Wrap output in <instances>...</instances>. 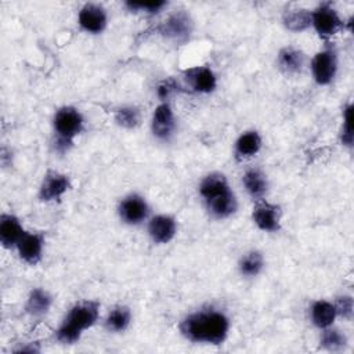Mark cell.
I'll return each instance as SVG.
<instances>
[{
  "label": "cell",
  "instance_id": "cell-1",
  "mask_svg": "<svg viewBox=\"0 0 354 354\" xmlns=\"http://www.w3.org/2000/svg\"><path fill=\"white\" fill-rule=\"evenodd\" d=\"M228 329L227 315L213 308L192 313L180 324L181 335L195 343L221 344L227 339Z\"/></svg>",
  "mask_w": 354,
  "mask_h": 354
},
{
  "label": "cell",
  "instance_id": "cell-2",
  "mask_svg": "<svg viewBox=\"0 0 354 354\" xmlns=\"http://www.w3.org/2000/svg\"><path fill=\"white\" fill-rule=\"evenodd\" d=\"M199 194L209 213L216 218H227L236 212L238 202L228 181L221 173L207 174L199 185Z\"/></svg>",
  "mask_w": 354,
  "mask_h": 354
},
{
  "label": "cell",
  "instance_id": "cell-3",
  "mask_svg": "<svg viewBox=\"0 0 354 354\" xmlns=\"http://www.w3.org/2000/svg\"><path fill=\"white\" fill-rule=\"evenodd\" d=\"M100 304L93 300L80 301L75 304L66 314L64 322L57 329V340L62 344H73L82 336V333L91 328L98 319Z\"/></svg>",
  "mask_w": 354,
  "mask_h": 354
},
{
  "label": "cell",
  "instance_id": "cell-4",
  "mask_svg": "<svg viewBox=\"0 0 354 354\" xmlns=\"http://www.w3.org/2000/svg\"><path fill=\"white\" fill-rule=\"evenodd\" d=\"M83 116L79 109L73 106H62L54 115V130L57 133L55 149L61 153L66 152L72 144L73 138L79 136L83 130Z\"/></svg>",
  "mask_w": 354,
  "mask_h": 354
},
{
  "label": "cell",
  "instance_id": "cell-5",
  "mask_svg": "<svg viewBox=\"0 0 354 354\" xmlns=\"http://www.w3.org/2000/svg\"><path fill=\"white\" fill-rule=\"evenodd\" d=\"M311 25L319 37L329 39L343 26V21L330 3H322L311 11Z\"/></svg>",
  "mask_w": 354,
  "mask_h": 354
},
{
  "label": "cell",
  "instance_id": "cell-6",
  "mask_svg": "<svg viewBox=\"0 0 354 354\" xmlns=\"http://www.w3.org/2000/svg\"><path fill=\"white\" fill-rule=\"evenodd\" d=\"M337 71V57L332 48H325L318 51L311 61L313 77L318 84H329Z\"/></svg>",
  "mask_w": 354,
  "mask_h": 354
},
{
  "label": "cell",
  "instance_id": "cell-7",
  "mask_svg": "<svg viewBox=\"0 0 354 354\" xmlns=\"http://www.w3.org/2000/svg\"><path fill=\"white\" fill-rule=\"evenodd\" d=\"M159 32L176 43H185L192 32L191 17L185 11H177L159 26Z\"/></svg>",
  "mask_w": 354,
  "mask_h": 354
},
{
  "label": "cell",
  "instance_id": "cell-8",
  "mask_svg": "<svg viewBox=\"0 0 354 354\" xmlns=\"http://www.w3.org/2000/svg\"><path fill=\"white\" fill-rule=\"evenodd\" d=\"M254 224L266 232H275L281 228V209L278 205L260 199L252 212Z\"/></svg>",
  "mask_w": 354,
  "mask_h": 354
},
{
  "label": "cell",
  "instance_id": "cell-9",
  "mask_svg": "<svg viewBox=\"0 0 354 354\" xmlns=\"http://www.w3.org/2000/svg\"><path fill=\"white\" fill-rule=\"evenodd\" d=\"M69 188H71V181L68 176L50 170L43 177V181L39 188V198L43 202L58 201Z\"/></svg>",
  "mask_w": 354,
  "mask_h": 354
},
{
  "label": "cell",
  "instance_id": "cell-10",
  "mask_svg": "<svg viewBox=\"0 0 354 354\" xmlns=\"http://www.w3.org/2000/svg\"><path fill=\"white\" fill-rule=\"evenodd\" d=\"M176 129V119L171 106L167 102L159 104L153 113H152V120H151V130L152 134L163 141H167Z\"/></svg>",
  "mask_w": 354,
  "mask_h": 354
},
{
  "label": "cell",
  "instance_id": "cell-11",
  "mask_svg": "<svg viewBox=\"0 0 354 354\" xmlns=\"http://www.w3.org/2000/svg\"><path fill=\"white\" fill-rule=\"evenodd\" d=\"M148 212H149L148 203L142 196L137 194H131L126 196L119 205V216L122 221L130 225H136L144 221L148 216Z\"/></svg>",
  "mask_w": 354,
  "mask_h": 354
},
{
  "label": "cell",
  "instance_id": "cell-12",
  "mask_svg": "<svg viewBox=\"0 0 354 354\" xmlns=\"http://www.w3.org/2000/svg\"><path fill=\"white\" fill-rule=\"evenodd\" d=\"M77 22L80 28L88 33H101L108 22L105 10L98 4H84L77 15Z\"/></svg>",
  "mask_w": 354,
  "mask_h": 354
},
{
  "label": "cell",
  "instance_id": "cell-13",
  "mask_svg": "<svg viewBox=\"0 0 354 354\" xmlns=\"http://www.w3.org/2000/svg\"><path fill=\"white\" fill-rule=\"evenodd\" d=\"M44 245V236L37 232H25L18 242L19 257L28 264H37L41 259Z\"/></svg>",
  "mask_w": 354,
  "mask_h": 354
},
{
  "label": "cell",
  "instance_id": "cell-14",
  "mask_svg": "<svg viewBox=\"0 0 354 354\" xmlns=\"http://www.w3.org/2000/svg\"><path fill=\"white\" fill-rule=\"evenodd\" d=\"M177 231L176 220L167 214H158L148 224V234L155 243L170 242Z\"/></svg>",
  "mask_w": 354,
  "mask_h": 354
},
{
  "label": "cell",
  "instance_id": "cell-15",
  "mask_svg": "<svg viewBox=\"0 0 354 354\" xmlns=\"http://www.w3.org/2000/svg\"><path fill=\"white\" fill-rule=\"evenodd\" d=\"M25 231L19 220L12 214H1L0 217V242L4 248L17 246Z\"/></svg>",
  "mask_w": 354,
  "mask_h": 354
},
{
  "label": "cell",
  "instance_id": "cell-16",
  "mask_svg": "<svg viewBox=\"0 0 354 354\" xmlns=\"http://www.w3.org/2000/svg\"><path fill=\"white\" fill-rule=\"evenodd\" d=\"M187 80L198 93H212L216 88L217 79L214 72L207 66H196L187 71Z\"/></svg>",
  "mask_w": 354,
  "mask_h": 354
},
{
  "label": "cell",
  "instance_id": "cell-17",
  "mask_svg": "<svg viewBox=\"0 0 354 354\" xmlns=\"http://www.w3.org/2000/svg\"><path fill=\"white\" fill-rule=\"evenodd\" d=\"M51 304H53L51 295L41 288H35L30 290L28 296L25 310L32 317H43L48 313Z\"/></svg>",
  "mask_w": 354,
  "mask_h": 354
},
{
  "label": "cell",
  "instance_id": "cell-18",
  "mask_svg": "<svg viewBox=\"0 0 354 354\" xmlns=\"http://www.w3.org/2000/svg\"><path fill=\"white\" fill-rule=\"evenodd\" d=\"M278 66L286 75L299 73L304 65V54L295 47H283L278 53Z\"/></svg>",
  "mask_w": 354,
  "mask_h": 354
},
{
  "label": "cell",
  "instance_id": "cell-19",
  "mask_svg": "<svg viewBox=\"0 0 354 354\" xmlns=\"http://www.w3.org/2000/svg\"><path fill=\"white\" fill-rule=\"evenodd\" d=\"M261 148V137L257 131L250 130L239 136L235 142V156L238 159H248L254 156Z\"/></svg>",
  "mask_w": 354,
  "mask_h": 354
},
{
  "label": "cell",
  "instance_id": "cell-20",
  "mask_svg": "<svg viewBox=\"0 0 354 354\" xmlns=\"http://www.w3.org/2000/svg\"><path fill=\"white\" fill-rule=\"evenodd\" d=\"M242 183L246 192L256 201H260L266 195L268 188L267 177L257 169L248 170L242 177Z\"/></svg>",
  "mask_w": 354,
  "mask_h": 354
},
{
  "label": "cell",
  "instance_id": "cell-21",
  "mask_svg": "<svg viewBox=\"0 0 354 354\" xmlns=\"http://www.w3.org/2000/svg\"><path fill=\"white\" fill-rule=\"evenodd\" d=\"M336 308L335 304L326 300H317L311 306V321L313 324L319 328L325 329L330 326L336 318Z\"/></svg>",
  "mask_w": 354,
  "mask_h": 354
},
{
  "label": "cell",
  "instance_id": "cell-22",
  "mask_svg": "<svg viewBox=\"0 0 354 354\" xmlns=\"http://www.w3.org/2000/svg\"><path fill=\"white\" fill-rule=\"evenodd\" d=\"M282 22L286 29L292 32H301L311 25V11L308 10H288L283 17Z\"/></svg>",
  "mask_w": 354,
  "mask_h": 354
},
{
  "label": "cell",
  "instance_id": "cell-23",
  "mask_svg": "<svg viewBox=\"0 0 354 354\" xmlns=\"http://www.w3.org/2000/svg\"><path fill=\"white\" fill-rule=\"evenodd\" d=\"M131 321V313L126 306H116L112 311H109L105 325L112 332H123Z\"/></svg>",
  "mask_w": 354,
  "mask_h": 354
},
{
  "label": "cell",
  "instance_id": "cell-24",
  "mask_svg": "<svg viewBox=\"0 0 354 354\" xmlns=\"http://www.w3.org/2000/svg\"><path fill=\"white\" fill-rule=\"evenodd\" d=\"M264 266L263 254L257 250L248 252L239 261V271L245 277H256Z\"/></svg>",
  "mask_w": 354,
  "mask_h": 354
},
{
  "label": "cell",
  "instance_id": "cell-25",
  "mask_svg": "<svg viewBox=\"0 0 354 354\" xmlns=\"http://www.w3.org/2000/svg\"><path fill=\"white\" fill-rule=\"evenodd\" d=\"M319 343L324 348H326L329 351H339V350L344 348V346L347 343V337L339 329H333V328L328 326L324 329Z\"/></svg>",
  "mask_w": 354,
  "mask_h": 354
},
{
  "label": "cell",
  "instance_id": "cell-26",
  "mask_svg": "<svg viewBox=\"0 0 354 354\" xmlns=\"http://www.w3.org/2000/svg\"><path fill=\"white\" fill-rule=\"evenodd\" d=\"M115 122L124 129H134L140 123V111L136 106H120L115 112Z\"/></svg>",
  "mask_w": 354,
  "mask_h": 354
},
{
  "label": "cell",
  "instance_id": "cell-27",
  "mask_svg": "<svg viewBox=\"0 0 354 354\" xmlns=\"http://www.w3.org/2000/svg\"><path fill=\"white\" fill-rule=\"evenodd\" d=\"M340 141L346 147H353L354 133H353V105L347 104L343 112V126L340 133Z\"/></svg>",
  "mask_w": 354,
  "mask_h": 354
},
{
  "label": "cell",
  "instance_id": "cell-28",
  "mask_svg": "<svg viewBox=\"0 0 354 354\" xmlns=\"http://www.w3.org/2000/svg\"><path fill=\"white\" fill-rule=\"evenodd\" d=\"M165 6H166V1H147V3L127 1L126 3V7H129V10H131V11H142V12H147V14H156Z\"/></svg>",
  "mask_w": 354,
  "mask_h": 354
},
{
  "label": "cell",
  "instance_id": "cell-29",
  "mask_svg": "<svg viewBox=\"0 0 354 354\" xmlns=\"http://www.w3.org/2000/svg\"><path fill=\"white\" fill-rule=\"evenodd\" d=\"M335 308H336V315L344 318V319H351L353 318V313H354V303H353V297L351 296H340L337 297L336 303H335Z\"/></svg>",
  "mask_w": 354,
  "mask_h": 354
},
{
  "label": "cell",
  "instance_id": "cell-30",
  "mask_svg": "<svg viewBox=\"0 0 354 354\" xmlns=\"http://www.w3.org/2000/svg\"><path fill=\"white\" fill-rule=\"evenodd\" d=\"M177 88H178V84L174 79H166L162 83H159V86H158V90H156L158 97L160 100H167L171 93L177 91Z\"/></svg>",
  "mask_w": 354,
  "mask_h": 354
}]
</instances>
